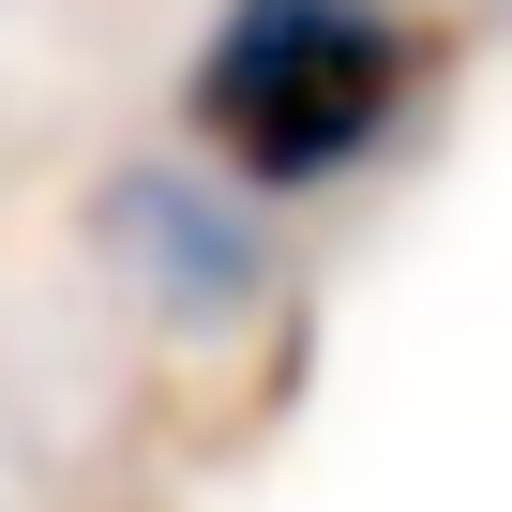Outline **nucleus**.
Returning a JSON list of instances; mask_svg holds the SVG:
<instances>
[{"label": "nucleus", "instance_id": "f257e3e1", "mask_svg": "<svg viewBox=\"0 0 512 512\" xmlns=\"http://www.w3.org/2000/svg\"><path fill=\"white\" fill-rule=\"evenodd\" d=\"M407 91L422 46L392 0H211L181 61V136L256 196H317L407 121Z\"/></svg>", "mask_w": 512, "mask_h": 512}]
</instances>
